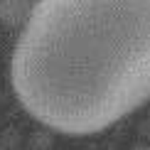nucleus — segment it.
Returning a JSON list of instances; mask_svg holds the SVG:
<instances>
[{
    "label": "nucleus",
    "mask_w": 150,
    "mask_h": 150,
    "mask_svg": "<svg viewBox=\"0 0 150 150\" xmlns=\"http://www.w3.org/2000/svg\"><path fill=\"white\" fill-rule=\"evenodd\" d=\"M37 0H0V22L8 27H17L30 20Z\"/></svg>",
    "instance_id": "2"
},
{
    "label": "nucleus",
    "mask_w": 150,
    "mask_h": 150,
    "mask_svg": "<svg viewBox=\"0 0 150 150\" xmlns=\"http://www.w3.org/2000/svg\"><path fill=\"white\" fill-rule=\"evenodd\" d=\"M10 81L52 130H106L150 101V0H37Z\"/></svg>",
    "instance_id": "1"
}]
</instances>
